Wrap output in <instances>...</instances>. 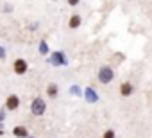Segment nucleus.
Segmentation results:
<instances>
[{
  "mask_svg": "<svg viewBox=\"0 0 152 138\" xmlns=\"http://www.w3.org/2000/svg\"><path fill=\"white\" fill-rule=\"evenodd\" d=\"M27 138H32V136H27Z\"/></svg>",
  "mask_w": 152,
  "mask_h": 138,
  "instance_id": "obj_17",
  "label": "nucleus"
},
{
  "mask_svg": "<svg viewBox=\"0 0 152 138\" xmlns=\"http://www.w3.org/2000/svg\"><path fill=\"white\" fill-rule=\"evenodd\" d=\"M4 117H6V113H4V111H0V120H4Z\"/></svg>",
  "mask_w": 152,
  "mask_h": 138,
  "instance_id": "obj_16",
  "label": "nucleus"
},
{
  "mask_svg": "<svg viewBox=\"0 0 152 138\" xmlns=\"http://www.w3.org/2000/svg\"><path fill=\"white\" fill-rule=\"evenodd\" d=\"M57 93H59V86H57L56 83H50V84L47 86V95H48L50 99H56Z\"/></svg>",
  "mask_w": 152,
  "mask_h": 138,
  "instance_id": "obj_8",
  "label": "nucleus"
},
{
  "mask_svg": "<svg viewBox=\"0 0 152 138\" xmlns=\"http://www.w3.org/2000/svg\"><path fill=\"white\" fill-rule=\"evenodd\" d=\"M13 70H15V74L16 76H23V74H27V70H29V65H27V61L25 59H16L15 63H13Z\"/></svg>",
  "mask_w": 152,
  "mask_h": 138,
  "instance_id": "obj_3",
  "label": "nucleus"
},
{
  "mask_svg": "<svg viewBox=\"0 0 152 138\" xmlns=\"http://www.w3.org/2000/svg\"><path fill=\"white\" fill-rule=\"evenodd\" d=\"M50 61H52V65H66V59H64L63 52H54L50 56Z\"/></svg>",
  "mask_w": 152,
  "mask_h": 138,
  "instance_id": "obj_7",
  "label": "nucleus"
},
{
  "mask_svg": "<svg viewBox=\"0 0 152 138\" xmlns=\"http://www.w3.org/2000/svg\"><path fill=\"white\" fill-rule=\"evenodd\" d=\"M39 54H43V56H45V54H48V43H47L45 40H41V41H39Z\"/></svg>",
  "mask_w": 152,
  "mask_h": 138,
  "instance_id": "obj_11",
  "label": "nucleus"
},
{
  "mask_svg": "<svg viewBox=\"0 0 152 138\" xmlns=\"http://www.w3.org/2000/svg\"><path fill=\"white\" fill-rule=\"evenodd\" d=\"M6 57V52H4V48H0V59H4Z\"/></svg>",
  "mask_w": 152,
  "mask_h": 138,
  "instance_id": "obj_15",
  "label": "nucleus"
},
{
  "mask_svg": "<svg viewBox=\"0 0 152 138\" xmlns=\"http://www.w3.org/2000/svg\"><path fill=\"white\" fill-rule=\"evenodd\" d=\"M13 134H15L16 138H27V136H29V131H27L23 126H16V127L13 129Z\"/></svg>",
  "mask_w": 152,
  "mask_h": 138,
  "instance_id": "obj_9",
  "label": "nucleus"
},
{
  "mask_svg": "<svg viewBox=\"0 0 152 138\" xmlns=\"http://www.w3.org/2000/svg\"><path fill=\"white\" fill-rule=\"evenodd\" d=\"M81 23H83L81 15H72V16H70V20H68V27H70V29H79V27H81Z\"/></svg>",
  "mask_w": 152,
  "mask_h": 138,
  "instance_id": "obj_6",
  "label": "nucleus"
},
{
  "mask_svg": "<svg viewBox=\"0 0 152 138\" xmlns=\"http://www.w3.org/2000/svg\"><path fill=\"white\" fill-rule=\"evenodd\" d=\"M66 2H68V6H72V7H73V6H77L81 0H66Z\"/></svg>",
  "mask_w": 152,
  "mask_h": 138,
  "instance_id": "obj_14",
  "label": "nucleus"
},
{
  "mask_svg": "<svg viewBox=\"0 0 152 138\" xmlns=\"http://www.w3.org/2000/svg\"><path fill=\"white\" fill-rule=\"evenodd\" d=\"M18 108H20V97L15 95V93H11V95L6 99V109L15 111V109H18Z\"/></svg>",
  "mask_w": 152,
  "mask_h": 138,
  "instance_id": "obj_4",
  "label": "nucleus"
},
{
  "mask_svg": "<svg viewBox=\"0 0 152 138\" xmlns=\"http://www.w3.org/2000/svg\"><path fill=\"white\" fill-rule=\"evenodd\" d=\"M113 77H115V72H113L111 66H102L100 70H99V74H97V79H99V83H102V84L111 83Z\"/></svg>",
  "mask_w": 152,
  "mask_h": 138,
  "instance_id": "obj_1",
  "label": "nucleus"
},
{
  "mask_svg": "<svg viewBox=\"0 0 152 138\" xmlns=\"http://www.w3.org/2000/svg\"><path fill=\"white\" fill-rule=\"evenodd\" d=\"M45 109H47L45 99H41V97H36V99L32 101V104H31V111H32V115H36V117H39V115H45Z\"/></svg>",
  "mask_w": 152,
  "mask_h": 138,
  "instance_id": "obj_2",
  "label": "nucleus"
},
{
  "mask_svg": "<svg viewBox=\"0 0 152 138\" xmlns=\"http://www.w3.org/2000/svg\"><path fill=\"white\" fill-rule=\"evenodd\" d=\"M84 97L88 99V102H97V101H99V97H97V93L93 92V88H86Z\"/></svg>",
  "mask_w": 152,
  "mask_h": 138,
  "instance_id": "obj_10",
  "label": "nucleus"
},
{
  "mask_svg": "<svg viewBox=\"0 0 152 138\" xmlns=\"http://www.w3.org/2000/svg\"><path fill=\"white\" fill-rule=\"evenodd\" d=\"M134 93V86L129 83V81H124L122 84H120V95L122 97H131Z\"/></svg>",
  "mask_w": 152,
  "mask_h": 138,
  "instance_id": "obj_5",
  "label": "nucleus"
},
{
  "mask_svg": "<svg viewBox=\"0 0 152 138\" xmlns=\"http://www.w3.org/2000/svg\"><path fill=\"white\" fill-rule=\"evenodd\" d=\"M52 2H56V0H52Z\"/></svg>",
  "mask_w": 152,
  "mask_h": 138,
  "instance_id": "obj_18",
  "label": "nucleus"
},
{
  "mask_svg": "<svg viewBox=\"0 0 152 138\" xmlns=\"http://www.w3.org/2000/svg\"><path fill=\"white\" fill-rule=\"evenodd\" d=\"M102 138H116V133H115L113 129H107V131L102 134Z\"/></svg>",
  "mask_w": 152,
  "mask_h": 138,
  "instance_id": "obj_12",
  "label": "nucleus"
},
{
  "mask_svg": "<svg viewBox=\"0 0 152 138\" xmlns=\"http://www.w3.org/2000/svg\"><path fill=\"white\" fill-rule=\"evenodd\" d=\"M70 92H72L73 95H81V90H79V86H72V88H70Z\"/></svg>",
  "mask_w": 152,
  "mask_h": 138,
  "instance_id": "obj_13",
  "label": "nucleus"
}]
</instances>
